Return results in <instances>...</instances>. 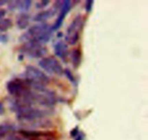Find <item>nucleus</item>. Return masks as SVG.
<instances>
[{
    "label": "nucleus",
    "mask_w": 148,
    "mask_h": 140,
    "mask_svg": "<svg viewBox=\"0 0 148 140\" xmlns=\"http://www.w3.org/2000/svg\"><path fill=\"white\" fill-rule=\"evenodd\" d=\"M60 36H62V33H58V37L60 38Z\"/></svg>",
    "instance_id": "28"
},
{
    "label": "nucleus",
    "mask_w": 148,
    "mask_h": 140,
    "mask_svg": "<svg viewBox=\"0 0 148 140\" xmlns=\"http://www.w3.org/2000/svg\"><path fill=\"white\" fill-rule=\"evenodd\" d=\"M71 7H72V1H69V0H65V1H62L60 8V13H59V16H58L54 24L51 26L52 31H54V30H56L60 28L61 26L63 24V22L64 20L65 17L68 14V12L70 11Z\"/></svg>",
    "instance_id": "10"
},
{
    "label": "nucleus",
    "mask_w": 148,
    "mask_h": 140,
    "mask_svg": "<svg viewBox=\"0 0 148 140\" xmlns=\"http://www.w3.org/2000/svg\"><path fill=\"white\" fill-rule=\"evenodd\" d=\"M54 53L56 56L62 59V60H65L69 54L67 44L62 40L58 41L54 45Z\"/></svg>",
    "instance_id": "11"
},
{
    "label": "nucleus",
    "mask_w": 148,
    "mask_h": 140,
    "mask_svg": "<svg viewBox=\"0 0 148 140\" xmlns=\"http://www.w3.org/2000/svg\"><path fill=\"white\" fill-rule=\"evenodd\" d=\"M9 2V1H7V0H0V7L4 5V4H7Z\"/></svg>",
    "instance_id": "26"
},
{
    "label": "nucleus",
    "mask_w": 148,
    "mask_h": 140,
    "mask_svg": "<svg viewBox=\"0 0 148 140\" xmlns=\"http://www.w3.org/2000/svg\"><path fill=\"white\" fill-rule=\"evenodd\" d=\"M83 26V17L78 14L72 21L66 30V41L70 45H75L79 38V33Z\"/></svg>",
    "instance_id": "6"
},
{
    "label": "nucleus",
    "mask_w": 148,
    "mask_h": 140,
    "mask_svg": "<svg viewBox=\"0 0 148 140\" xmlns=\"http://www.w3.org/2000/svg\"><path fill=\"white\" fill-rule=\"evenodd\" d=\"M6 14V10L4 9H0V20L3 18Z\"/></svg>",
    "instance_id": "25"
},
{
    "label": "nucleus",
    "mask_w": 148,
    "mask_h": 140,
    "mask_svg": "<svg viewBox=\"0 0 148 140\" xmlns=\"http://www.w3.org/2000/svg\"><path fill=\"white\" fill-rule=\"evenodd\" d=\"M33 1L31 0H24V1H20L18 5V10L22 12H27L30 10L32 5Z\"/></svg>",
    "instance_id": "16"
},
{
    "label": "nucleus",
    "mask_w": 148,
    "mask_h": 140,
    "mask_svg": "<svg viewBox=\"0 0 148 140\" xmlns=\"http://www.w3.org/2000/svg\"><path fill=\"white\" fill-rule=\"evenodd\" d=\"M8 36L6 34H4V33H0V42L2 43H6L7 41H8Z\"/></svg>",
    "instance_id": "22"
},
{
    "label": "nucleus",
    "mask_w": 148,
    "mask_h": 140,
    "mask_svg": "<svg viewBox=\"0 0 148 140\" xmlns=\"http://www.w3.org/2000/svg\"><path fill=\"white\" fill-rule=\"evenodd\" d=\"M71 60H72V63L74 67H79L81 61H82V53L79 49L75 48L72 50V53H71Z\"/></svg>",
    "instance_id": "14"
},
{
    "label": "nucleus",
    "mask_w": 148,
    "mask_h": 140,
    "mask_svg": "<svg viewBox=\"0 0 148 140\" xmlns=\"http://www.w3.org/2000/svg\"><path fill=\"white\" fill-rule=\"evenodd\" d=\"M20 51L27 54L30 58L38 59L45 56L47 53L48 50L46 47L38 43H25L20 48Z\"/></svg>",
    "instance_id": "8"
},
{
    "label": "nucleus",
    "mask_w": 148,
    "mask_h": 140,
    "mask_svg": "<svg viewBox=\"0 0 148 140\" xmlns=\"http://www.w3.org/2000/svg\"><path fill=\"white\" fill-rule=\"evenodd\" d=\"M15 133V128L9 124H0V140H7L10 136Z\"/></svg>",
    "instance_id": "12"
},
{
    "label": "nucleus",
    "mask_w": 148,
    "mask_h": 140,
    "mask_svg": "<svg viewBox=\"0 0 148 140\" xmlns=\"http://www.w3.org/2000/svg\"><path fill=\"white\" fill-rule=\"evenodd\" d=\"M23 54H20L18 56V60L19 61H23Z\"/></svg>",
    "instance_id": "27"
},
{
    "label": "nucleus",
    "mask_w": 148,
    "mask_h": 140,
    "mask_svg": "<svg viewBox=\"0 0 148 140\" xmlns=\"http://www.w3.org/2000/svg\"><path fill=\"white\" fill-rule=\"evenodd\" d=\"M30 23V15L27 13H22L18 16L17 25L20 29H25Z\"/></svg>",
    "instance_id": "13"
},
{
    "label": "nucleus",
    "mask_w": 148,
    "mask_h": 140,
    "mask_svg": "<svg viewBox=\"0 0 148 140\" xmlns=\"http://www.w3.org/2000/svg\"><path fill=\"white\" fill-rule=\"evenodd\" d=\"M12 26V21L11 19L5 18L0 20V32H5Z\"/></svg>",
    "instance_id": "15"
},
{
    "label": "nucleus",
    "mask_w": 148,
    "mask_h": 140,
    "mask_svg": "<svg viewBox=\"0 0 148 140\" xmlns=\"http://www.w3.org/2000/svg\"><path fill=\"white\" fill-rule=\"evenodd\" d=\"M64 74L65 76H66V78H67V79H69V80L70 81L72 84L77 85L76 79H75V77L74 76L73 74L72 73V72H71L69 69H65L64 70Z\"/></svg>",
    "instance_id": "17"
},
{
    "label": "nucleus",
    "mask_w": 148,
    "mask_h": 140,
    "mask_svg": "<svg viewBox=\"0 0 148 140\" xmlns=\"http://www.w3.org/2000/svg\"><path fill=\"white\" fill-rule=\"evenodd\" d=\"M31 88L23 79L15 78L7 83V90L15 98H25L31 91Z\"/></svg>",
    "instance_id": "5"
},
{
    "label": "nucleus",
    "mask_w": 148,
    "mask_h": 140,
    "mask_svg": "<svg viewBox=\"0 0 148 140\" xmlns=\"http://www.w3.org/2000/svg\"><path fill=\"white\" fill-rule=\"evenodd\" d=\"M20 1H9L8 8L10 10H14L18 8Z\"/></svg>",
    "instance_id": "18"
},
{
    "label": "nucleus",
    "mask_w": 148,
    "mask_h": 140,
    "mask_svg": "<svg viewBox=\"0 0 148 140\" xmlns=\"http://www.w3.org/2000/svg\"><path fill=\"white\" fill-rule=\"evenodd\" d=\"M61 5H62V1H56V3L50 9L37 13L33 17V20L41 23L47 20L48 19L51 18L57 13L58 10L61 7Z\"/></svg>",
    "instance_id": "9"
},
{
    "label": "nucleus",
    "mask_w": 148,
    "mask_h": 140,
    "mask_svg": "<svg viewBox=\"0 0 148 140\" xmlns=\"http://www.w3.org/2000/svg\"><path fill=\"white\" fill-rule=\"evenodd\" d=\"M4 104L2 103L1 102H0V115H3L4 113Z\"/></svg>",
    "instance_id": "24"
},
{
    "label": "nucleus",
    "mask_w": 148,
    "mask_h": 140,
    "mask_svg": "<svg viewBox=\"0 0 148 140\" xmlns=\"http://www.w3.org/2000/svg\"><path fill=\"white\" fill-rule=\"evenodd\" d=\"M52 32L51 27L46 23H41L30 27L20 36V40L24 43H35L43 45L50 40Z\"/></svg>",
    "instance_id": "1"
},
{
    "label": "nucleus",
    "mask_w": 148,
    "mask_h": 140,
    "mask_svg": "<svg viewBox=\"0 0 148 140\" xmlns=\"http://www.w3.org/2000/svg\"><path fill=\"white\" fill-rule=\"evenodd\" d=\"M51 113L49 109H41L33 105H24L16 112V117L18 121L25 124L33 122L37 120L44 118Z\"/></svg>",
    "instance_id": "3"
},
{
    "label": "nucleus",
    "mask_w": 148,
    "mask_h": 140,
    "mask_svg": "<svg viewBox=\"0 0 148 140\" xmlns=\"http://www.w3.org/2000/svg\"><path fill=\"white\" fill-rule=\"evenodd\" d=\"M23 79L34 90L45 89L50 82L49 77L44 72L31 65H28L25 67Z\"/></svg>",
    "instance_id": "2"
},
{
    "label": "nucleus",
    "mask_w": 148,
    "mask_h": 140,
    "mask_svg": "<svg viewBox=\"0 0 148 140\" xmlns=\"http://www.w3.org/2000/svg\"><path fill=\"white\" fill-rule=\"evenodd\" d=\"M38 65L40 68L51 74L61 76L64 74V69L60 62L52 56L45 57L39 61Z\"/></svg>",
    "instance_id": "7"
},
{
    "label": "nucleus",
    "mask_w": 148,
    "mask_h": 140,
    "mask_svg": "<svg viewBox=\"0 0 148 140\" xmlns=\"http://www.w3.org/2000/svg\"><path fill=\"white\" fill-rule=\"evenodd\" d=\"M50 3V1L49 0H45V1H41L40 2H38L37 4H36V7L37 9H41L46 7L48 4Z\"/></svg>",
    "instance_id": "20"
},
{
    "label": "nucleus",
    "mask_w": 148,
    "mask_h": 140,
    "mask_svg": "<svg viewBox=\"0 0 148 140\" xmlns=\"http://www.w3.org/2000/svg\"><path fill=\"white\" fill-rule=\"evenodd\" d=\"M31 105L38 104L45 108H51L56 103V98L54 92L46 88L40 90H31L26 98Z\"/></svg>",
    "instance_id": "4"
},
{
    "label": "nucleus",
    "mask_w": 148,
    "mask_h": 140,
    "mask_svg": "<svg viewBox=\"0 0 148 140\" xmlns=\"http://www.w3.org/2000/svg\"><path fill=\"white\" fill-rule=\"evenodd\" d=\"M79 127H78V126L75 127V128H72V131H70L71 137H72V138H75V137H77V134H79Z\"/></svg>",
    "instance_id": "21"
},
{
    "label": "nucleus",
    "mask_w": 148,
    "mask_h": 140,
    "mask_svg": "<svg viewBox=\"0 0 148 140\" xmlns=\"http://www.w3.org/2000/svg\"><path fill=\"white\" fill-rule=\"evenodd\" d=\"M85 135L84 134L83 132H82V131H79V134L77 135V137H75V140H84L85 139Z\"/></svg>",
    "instance_id": "23"
},
{
    "label": "nucleus",
    "mask_w": 148,
    "mask_h": 140,
    "mask_svg": "<svg viewBox=\"0 0 148 140\" xmlns=\"http://www.w3.org/2000/svg\"><path fill=\"white\" fill-rule=\"evenodd\" d=\"M93 3H94L93 0H88V1H86V2H85V10H86V12L88 13L90 12L91 10H92Z\"/></svg>",
    "instance_id": "19"
}]
</instances>
